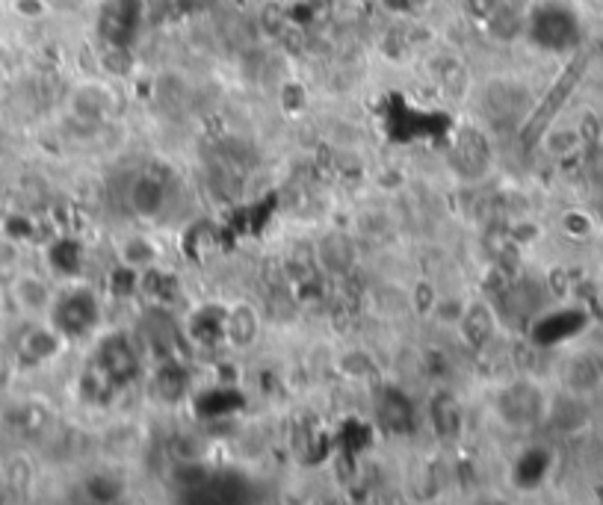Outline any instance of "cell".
<instances>
[{
	"instance_id": "obj_1",
	"label": "cell",
	"mask_w": 603,
	"mask_h": 505,
	"mask_svg": "<svg viewBox=\"0 0 603 505\" xmlns=\"http://www.w3.org/2000/svg\"><path fill=\"white\" fill-rule=\"evenodd\" d=\"M530 36L544 51H565L574 48L580 39L577 15L562 3H541L530 18Z\"/></svg>"
},
{
	"instance_id": "obj_2",
	"label": "cell",
	"mask_w": 603,
	"mask_h": 505,
	"mask_svg": "<svg viewBox=\"0 0 603 505\" xmlns=\"http://www.w3.org/2000/svg\"><path fill=\"white\" fill-rule=\"evenodd\" d=\"M142 0H104L98 30L110 48H128L139 33Z\"/></svg>"
},
{
	"instance_id": "obj_3",
	"label": "cell",
	"mask_w": 603,
	"mask_h": 505,
	"mask_svg": "<svg viewBox=\"0 0 603 505\" xmlns=\"http://www.w3.org/2000/svg\"><path fill=\"white\" fill-rule=\"evenodd\" d=\"M54 322L68 337L86 334L98 322V305H95V299L89 293L74 290V293L63 296L60 305L54 308Z\"/></svg>"
},
{
	"instance_id": "obj_4",
	"label": "cell",
	"mask_w": 603,
	"mask_h": 505,
	"mask_svg": "<svg viewBox=\"0 0 603 505\" xmlns=\"http://www.w3.org/2000/svg\"><path fill=\"white\" fill-rule=\"evenodd\" d=\"M131 204H134L139 213H157L160 204H163V184L160 181H151V178H139L131 190Z\"/></svg>"
},
{
	"instance_id": "obj_5",
	"label": "cell",
	"mask_w": 603,
	"mask_h": 505,
	"mask_svg": "<svg viewBox=\"0 0 603 505\" xmlns=\"http://www.w3.org/2000/svg\"><path fill=\"white\" fill-rule=\"evenodd\" d=\"M553 139L556 142H547V151L556 154V157H568L571 151L580 148V133L577 130H556Z\"/></svg>"
},
{
	"instance_id": "obj_6",
	"label": "cell",
	"mask_w": 603,
	"mask_h": 505,
	"mask_svg": "<svg viewBox=\"0 0 603 505\" xmlns=\"http://www.w3.org/2000/svg\"><path fill=\"white\" fill-rule=\"evenodd\" d=\"M207 0H181V6H187V9H201Z\"/></svg>"
}]
</instances>
